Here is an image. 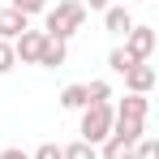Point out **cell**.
Here are the masks:
<instances>
[{
    "mask_svg": "<svg viewBox=\"0 0 159 159\" xmlns=\"http://www.w3.org/2000/svg\"><path fill=\"white\" fill-rule=\"evenodd\" d=\"M103 26H107V34H129L138 22H133V13L125 4H107L103 9Z\"/></svg>",
    "mask_w": 159,
    "mask_h": 159,
    "instance_id": "obj_6",
    "label": "cell"
},
{
    "mask_svg": "<svg viewBox=\"0 0 159 159\" xmlns=\"http://www.w3.org/2000/svg\"><path fill=\"white\" fill-rule=\"evenodd\" d=\"M60 159H99V151L90 146V142H69V146H60Z\"/></svg>",
    "mask_w": 159,
    "mask_h": 159,
    "instance_id": "obj_14",
    "label": "cell"
},
{
    "mask_svg": "<svg viewBox=\"0 0 159 159\" xmlns=\"http://www.w3.org/2000/svg\"><path fill=\"white\" fill-rule=\"evenodd\" d=\"M30 159H60V146H56V142H43V146H39Z\"/></svg>",
    "mask_w": 159,
    "mask_h": 159,
    "instance_id": "obj_19",
    "label": "cell"
},
{
    "mask_svg": "<svg viewBox=\"0 0 159 159\" xmlns=\"http://www.w3.org/2000/svg\"><path fill=\"white\" fill-rule=\"evenodd\" d=\"M22 30H30V17H22L17 9H0V39L4 43H13Z\"/></svg>",
    "mask_w": 159,
    "mask_h": 159,
    "instance_id": "obj_8",
    "label": "cell"
},
{
    "mask_svg": "<svg viewBox=\"0 0 159 159\" xmlns=\"http://www.w3.org/2000/svg\"><path fill=\"white\" fill-rule=\"evenodd\" d=\"M82 22H86L82 0H56V4L43 9V34H48V39H60V43H69L82 30Z\"/></svg>",
    "mask_w": 159,
    "mask_h": 159,
    "instance_id": "obj_1",
    "label": "cell"
},
{
    "mask_svg": "<svg viewBox=\"0 0 159 159\" xmlns=\"http://www.w3.org/2000/svg\"><path fill=\"white\" fill-rule=\"evenodd\" d=\"M48 4H52V0H13V4H9V9H17V13H22V17H34V13H43V9H48Z\"/></svg>",
    "mask_w": 159,
    "mask_h": 159,
    "instance_id": "obj_16",
    "label": "cell"
},
{
    "mask_svg": "<svg viewBox=\"0 0 159 159\" xmlns=\"http://www.w3.org/2000/svg\"><path fill=\"white\" fill-rule=\"evenodd\" d=\"M86 99H90V103H107V99H112V86H107L103 78L86 82Z\"/></svg>",
    "mask_w": 159,
    "mask_h": 159,
    "instance_id": "obj_15",
    "label": "cell"
},
{
    "mask_svg": "<svg viewBox=\"0 0 159 159\" xmlns=\"http://www.w3.org/2000/svg\"><path fill=\"white\" fill-rule=\"evenodd\" d=\"M69 60V48L60 43V39H43V52H39V65L43 69H60Z\"/></svg>",
    "mask_w": 159,
    "mask_h": 159,
    "instance_id": "obj_10",
    "label": "cell"
},
{
    "mask_svg": "<svg viewBox=\"0 0 159 159\" xmlns=\"http://www.w3.org/2000/svg\"><path fill=\"white\" fill-rule=\"evenodd\" d=\"M146 112H151L146 95H125L120 103L112 107V116H116V120H146Z\"/></svg>",
    "mask_w": 159,
    "mask_h": 159,
    "instance_id": "obj_7",
    "label": "cell"
},
{
    "mask_svg": "<svg viewBox=\"0 0 159 159\" xmlns=\"http://www.w3.org/2000/svg\"><path fill=\"white\" fill-rule=\"evenodd\" d=\"M112 138H120L125 146H138L146 138V120H116L112 116Z\"/></svg>",
    "mask_w": 159,
    "mask_h": 159,
    "instance_id": "obj_9",
    "label": "cell"
},
{
    "mask_svg": "<svg viewBox=\"0 0 159 159\" xmlns=\"http://www.w3.org/2000/svg\"><path fill=\"white\" fill-rule=\"evenodd\" d=\"M0 159H30V155L22 151V146H4V151H0Z\"/></svg>",
    "mask_w": 159,
    "mask_h": 159,
    "instance_id": "obj_21",
    "label": "cell"
},
{
    "mask_svg": "<svg viewBox=\"0 0 159 159\" xmlns=\"http://www.w3.org/2000/svg\"><path fill=\"white\" fill-rule=\"evenodd\" d=\"M86 103H90V99H86V82H69V86L60 90V107H69V112H82Z\"/></svg>",
    "mask_w": 159,
    "mask_h": 159,
    "instance_id": "obj_11",
    "label": "cell"
},
{
    "mask_svg": "<svg viewBox=\"0 0 159 159\" xmlns=\"http://www.w3.org/2000/svg\"><path fill=\"white\" fill-rule=\"evenodd\" d=\"M107 4H112V0H82V9H86V13H103Z\"/></svg>",
    "mask_w": 159,
    "mask_h": 159,
    "instance_id": "obj_20",
    "label": "cell"
},
{
    "mask_svg": "<svg viewBox=\"0 0 159 159\" xmlns=\"http://www.w3.org/2000/svg\"><path fill=\"white\" fill-rule=\"evenodd\" d=\"M120 78L129 86V95H151V90H155V69H151V65H133L129 73H120Z\"/></svg>",
    "mask_w": 159,
    "mask_h": 159,
    "instance_id": "obj_5",
    "label": "cell"
},
{
    "mask_svg": "<svg viewBox=\"0 0 159 159\" xmlns=\"http://www.w3.org/2000/svg\"><path fill=\"white\" fill-rule=\"evenodd\" d=\"M138 4H146V0H138Z\"/></svg>",
    "mask_w": 159,
    "mask_h": 159,
    "instance_id": "obj_22",
    "label": "cell"
},
{
    "mask_svg": "<svg viewBox=\"0 0 159 159\" xmlns=\"http://www.w3.org/2000/svg\"><path fill=\"white\" fill-rule=\"evenodd\" d=\"M95 151H99V159H133V146H125L120 138H107V142H99Z\"/></svg>",
    "mask_w": 159,
    "mask_h": 159,
    "instance_id": "obj_12",
    "label": "cell"
},
{
    "mask_svg": "<svg viewBox=\"0 0 159 159\" xmlns=\"http://www.w3.org/2000/svg\"><path fill=\"white\" fill-rule=\"evenodd\" d=\"M13 65H17V56H13V43H4V39H0V78H4Z\"/></svg>",
    "mask_w": 159,
    "mask_h": 159,
    "instance_id": "obj_18",
    "label": "cell"
},
{
    "mask_svg": "<svg viewBox=\"0 0 159 159\" xmlns=\"http://www.w3.org/2000/svg\"><path fill=\"white\" fill-rule=\"evenodd\" d=\"M133 65H142V60H133L125 48H112V52H107V69H112V73H129Z\"/></svg>",
    "mask_w": 159,
    "mask_h": 159,
    "instance_id": "obj_13",
    "label": "cell"
},
{
    "mask_svg": "<svg viewBox=\"0 0 159 159\" xmlns=\"http://www.w3.org/2000/svg\"><path fill=\"white\" fill-rule=\"evenodd\" d=\"M133 159H159V142L155 138H142V142L133 146Z\"/></svg>",
    "mask_w": 159,
    "mask_h": 159,
    "instance_id": "obj_17",
    "label": "cell"
},
{
    "mask_svg": "<svg viewBox=\"0 0 159 159\" xmlns=\"http://www.w3.org/2000/svg\"><path fill=\"white\" fill-rule=\"evenodd\" d=\"M43 30H22L17 39H13V56H17V65H39V52H43Z\"/></svg>",
    "mask_w": 159,
    "mask_h": 159,
    "instance_id": "obj_3",
    "label": "cell"
},
{
    "mask_svg": "<svg viewBox=\"0 0 159 159\" xmlns=\"http://www.w3.org/2000/svg\"><path fill=\"white\" fill-rule=\"evenodd\" d=\"M125 52L133 56V60H151V52H155V30L151 26H133L129 34H125Z\"/></svg>",
    "mask_w": 159,
    "mask_h": 159,
    "instance_id": "obj_4",
    "label": "cell"
},
{
    "mask_svg": "<svg viewBox=\"0 0 159 159\" xmlns=\"http://www.w3.org/2000/svg\"><path fill=\"white\" fill-rule=\"evenodd\" d=\"M82 142H90V146H99L112 138V103H86L82 107Z\"/></svg>",
    "mask_w": 159,
    "mask_h": 159,
    "instance_id": "obj_2",
    "label": "cell"
}]
</instances>
